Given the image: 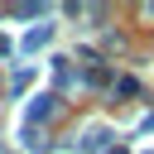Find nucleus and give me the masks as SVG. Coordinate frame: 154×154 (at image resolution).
<instances>
[{"instance_id": "1", "label": "nucleus", "mask_w": 154, "mask_h": 154, "mask_svg": "<svg viewBox=\"0 0 154 154\" xmlns=\"http://www.w3.org/2000/svg\"><path fill=\"white\" fill-rule=\"evenodd\" d=\"M48 116H58V96H38V101L29 106V125H38V120H48Z\"/></svg>"}, {"instance_id": "2", "label": "nucleus", "mask_w": 154, "mask_h": 154, "mask_svg": "<svg viewBox=\"0 0 154 154\" xmlns=\"http://www.w3.org/2000/svg\"><path fill=\"white\" fill-rule=\"evenodd\" d=\"M43 43H48V29H34V34L24 38V48H29V53H34V48H43Z\"/></svg>"}, {"instance_id": "3", "label": "nucleus", "mask_w": 154, "mask_h": 154, "mask_svg": "<svg viewBox=\"0 0 154 154\" xmlns=\"http://www.w3.org/2000/svg\"><path fill=\"white\" fill-rule=\"evenodd\" d=\"M116 91H120V96H135V91H140V82H135V77H120V82H116Z\"/></svg>"}, {"instance_id": "4", "label": "nucleus", "mask_w": 154, "mask_h": 154, "mask_svg": "<svg viewBox=\"0 0 154 154\" xmlns=\"http://www.w3.org/2000/svg\"><path fill=\"white\" fill-rule=\"evenodd\" d=\"M0 53H10V43H5V38H0Z\"/></svg>"}]
</instances>
